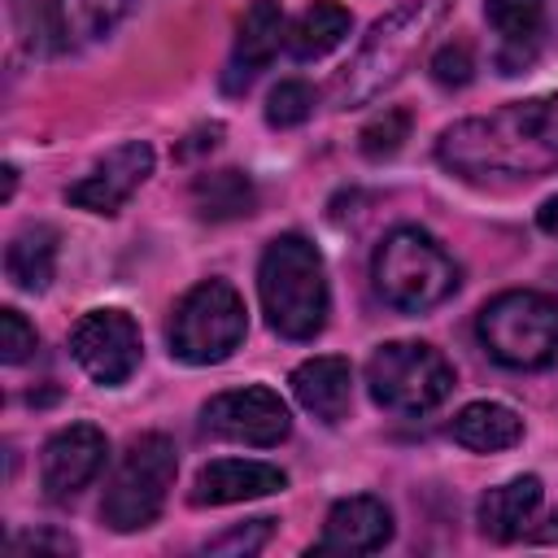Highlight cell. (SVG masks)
<instances>
[{
	"label": "cell",
	"mask_w": 558,
	"mask_h": 558,
	"mask_svg": "<svg viewBox=\"0 0 558 558\" xmlns=\"http://www.w3.org/2000/svg\"><path fill=\"white\" fill-rule=\"evenodd\" d=\"M436 161L466 183H519L549 174L558 166V92L510 100L493 113L445 126L436 140Z\"/></svg>",
	"instance_id": "1"
},
{
	"label": "cell",
	"mask_w": 558,
	"mask_h": 558,
	"mask_svg": "<svg viewBox=\"0 0 558 558\" xmlns=\"http://www.w3.org/2000/svg\"><path fill=\"white\" fill-rule=\"evenodd\" d=\"M453 0H401L392 13H384L357 44V52L336 70L331 78V105L336 109H362L379 100L388 87H397L414 57L427 48L432 31L445 22Z\"/></svg>",
	"instance_id": "2"
},
{
	"label": "cell",
	"mask_w": 558,
	"mask_h": 558,
	"mask_svg": "<svg viewBox=\"0 0 558 558\" xmlns=\"http://www.w3.org/2000/svg\"><path fill=\"white\" fill-rule=\"evenodd\" d=\"M257 296L270 331L283 340H314L331 314L323 253L301 231L275 235L257 262Z\"/></svg>",
	"instance_id": "3"
},
{
	"label": "cell",
	"mask_w": 558,
	"mask_h": 558,
	"mask_svg": "<svg viewBox=\"0 0 558 558\" xmlns=\"http://www.w3.org/2000/svg\"><path fill=\"white\" fill-rule=\"evenodd\" d=\"M371 279L379 301L397 314H427L462 283L458 262L423 227H392L371 257Z\"/></svg>",
	"instance_id": "4"
},
{
	"label": "cell",
	"mask_w": 558,
	"mask_h": 558,
	"mask_svg": "<svg viewBox=\"0 0 558 558\" xmlns=\"http://www.w3.org/2000/svg\"><path fill=\"white\" fill-rule=\"evenodd\" d=\"M475 336L493 362L510 371H541L558 357V301L536 288L497 292L480 310Z\"/></svg>",
	"instance_id": "5"
},
{
	"label": "cell",
	"mask_w": 558,
	"mask_h": 558,
	"mask_svg": "<svg viewBox=\"0 0 558 558\" xmlns=\"http://www.w3.org/2000/svg\"><path fill=\"white\" fill-rule=\"evenodd\" d=\"M244 331H248L244 296L227 279H201L170 310L166 340H170V357L187 366H218L240 349Z\"/></svg>",
	"instance_id": "6"
},
{
	"label": "cell",
	"mask_w": 558,
	"mask_h": 558,
	"mask_svg": "<svg viewBox=\"0 0 558 558\" xmlns=\"http://www.w3.org/2000/svg\"><path fill=\"white\" fill-rule=\"evenodd\" d=\"M179 475V449L170 436L148 432L135 436L113 471V480L105 484L100 497V519L113 532H140L148 523H157V514L166 510V497L174 488Z\"/></svg>",
	"instance_id": "7"
},
{
	"label": "cell",
	"mask_w": 558,
	"mask_h": 558,
	"mask_svg": "<svg viewBox=\"0 0 558 558\" xmlns=\"http://www.w3.org/2000/svg\"><path fill=\"white\" fill-rule=\"evenodd\" d=\"M458 375L449 357L423 340H388L366 362L371 401L392 414H427L453 392Z\"/></svg>",
	"instance_id": "8"
},
{
	"label": "cell",
	"mask_w": 558,
	"mask_h": 558,
	"mask_svg": "<svg viewBox=\"0 0 558 558\" xmlns=\"http://www.w3.org/2000/svg\"><path fill=\"white\" fill-rule=\"evenodd\" d=\"M70 353L87 379H96L100 388H118L140 366V353H144L140 323L118 305L87 310L70 331Z\"/></svg>",
	"instance_id": "9"
},
{
	"label": "cell",
	"mask_w": 558,
	"mask_h": 558,
	"mask_svg": "<svg viewBox=\"0 0 558 558\" xmlns=\"http://www.w3.org/2000/svg\"><path fill=\"white\" fill-rule=\"evenodd\" d=\"M201 423L218 440L257 445V449H270L279 440H288V432H292L288 401L266 384H244V388H227V392L209 397L201 410Z\"/></svg>",
	"instance_id": "10"
},
{
	"label": "cell",
	"mask_w": 558,
	"mask_h": 558,
	"mask_svg": "<svg viewBox=\"0 0 558 558\" xmlns=\"http://www.w3.org/2000/svg\"><path fill=\"white\" fill-rule=\"evenodd\" d=\"M109 458V440L100 427L92 423H70L61 432H52L44 440L39 453V484L48 501H74L105 466Z\"/></svg>",
	"instance_id": "11"
},
{
	"label": "cell",
	"mask_w": 558,
	"mask_h": 558,
	"mask_svg": "<svg viewBox=\"0 0 558 558\" xmlns=\"http://www.w3.org/2000/svg\"><path fill=\"white\" fill-rule=\"evenodd\" d=\"M153 161H157L153 157V144L126 140L113 153H105L78 183H70L65 187V201L78 205V209H87V214H118L131 201V192L153 174Z\"/></svg>",
	"instance_id": "12"
},
{
	"label": "cell",
	"mask_w": 558,
	"mask_h": 558,
	"mask_svg": "<svg viewBox=\"0 0 558 558\" xmlns=\"http://www.w3.org/2000/svg\"><path fill=\"white\" fill-rule=\"evenodd\" d=\"M279 44H288V22H283V4L279 0H253L235 26V44L222 70V92L240 96L253 87V78L275 61Z\"/></svg>",
	"instance_id": "13"
},
{
	"label": "cell",
	"mask_w": 558,
	"mask_h": 558,
	"mask_svg": "<svg viewBox=\"0 0 558 558\" xmlns=\"http://www.w3.org/2000/svg\"><path fill=\"white\" fill-rule=\"evenodd\" d=\"M288 484V475L270 462H253V458H214L196 471L187 501L192 506H235V501H253V497H270Z\"/></svg>",
	"instance_id": "14"
},
{
	"label": "cell",
	"mask_w": 558,
	"mask_h": 558,
	"mask_svg": "<svg viewBox=\"0 0 558 558\" xmlns=\"http://www.w3.org/2000/svg\"><path fill=\"white\" fill-rule=\"evenodd\" d=\"M388 541H392V510L379 497L357 493V497H340L327 510L318 549L323 554H375Z\"/></svg>",
	"instance_id": "15"
},
{
	"label": "cell",
	"mask_w": 558,
	"mask_h": 558,
	"mask_svg": "<svg viewBox=\"0 0 558 558\" xmlns=\"http://www.w3.org/2000/svg\"><path fill=\"white\" fill-rule=\"evenodd\" d=\"M292 397L301 401L305 414H314L318 423H340L349 414V401H353V366L349 357H336V353H323V357H305L292 375Z\"/></svg>",
	"instance_id": "16"
},
{
	"label": "cell",
	"mask_w": 558,
	"mask_h": 558,
	"mask_svg": "<svg viewBox=\"0 0 558 558\" xmlns=\"http://www.w3.org/2000/svg\"><path fill=\"white\" fill-rule=\"evenodd\" d=\"M484 17L497 31V70L519 74L541 48L545 0H484Z\"/></svg>",
	"instance_id": "17"
},
{
	"label": "cell",
	"mask_w": 558,
	"mask_h": 558,
	"mask_svg": "<svg viewBox=\"0 0 558 558\" xmlns=\"http://www.w3.org/2000/svg\"><path fill=\"white\" fill-rule=\"evenodd\" d=\"M541 497H545V488H541L536 475H514V480H506V484H497V488H488L480 497L475 523H480L484 536L510 545V541H519V536L532 532V519L541 510Z\"/></svg>",
	"instance_id": "18"
},
{
	"label": "cell",
	"mask_w": 558,
	"mask_h": 558,
	"mask_svg": "<svg viewBox=\"0 0 558 558\" xmlns=\"http://www.w3.org/2000/svg\"><path fill=\"white\" fill-rule=\"evenodd\" d=\"M449 436L471 453H501L523 440V418L501 401H471L453 414Z\"/></svg>",
	"instance_id": "19"
},
{
	"label": "cell",
	"mask_w": 558,
	"mask_h": 558,
	"mask_svg": "<svg viewBox=\"0 0 558 558\" xmlns=\"http://www.w3.org/2000/svg\"><path fill=\"white\" fill-rule=\"evenodd\" d=\"M4 275L22 292H44L57 275V231L48 222L22 227L4 248Z\"/></svg>",
	"instance_id": "20"
},
{
	"label": "cell",
	"mask_w": 558,
	"mask_h": 558,
	"mask_svg": "<svg viewBox=\"0 0 558 558\" xmlns=\"http://www.w3.org/2000/svg\"><path fill=\"white\" fill-rule=\"evenodd\" d=\"M353 31V13L340 0H314L301 9V17L288 26V52L296 61H318L331 48L344 44V35Z\"/></svg>",
	"instance_id": "21"
},
{
	"label": "cell",
	"mask_w": 558,
	"mask_h": 558,
	"mask_svg": "<svg viewBox=\"0 0 558 558\" xmlns=\"http://www.w3.org/2000/svg\"><path fill=\"white\" fill-rule=\"evenodd\" d=\"M135 0H52V35L65 48H87L131 13Z\"/></svg>",
	"instance_id": "22"
},
{
	"label": "cell",
	"mask_w": 558,
	"mask_h": 558,
	"mask_svg": "<svg viewBox=\"0 0 558 558\" xmlns=\"http://www.w3.org/2000/svg\"><path fill=\"white\" fill-rule=\"evenodd\" d=\"M192 205L201 218L209 222H231V218H248L257 209V187L244 170L227 166V170H205L192 179Z\"/></svg>",
	"instance_id": "23"
},
{
	"label": "cell",
	"mask_w": 558,
	"mask_h": 558,
	"mask_svg": "<svg viewBox=\"0 0 558 558\" xmlns=\"http://www.w3.org/2000/svg\"><path fill=\"white\" fill-rule=\"evenodd\" d=\"M410 109H384V113H375L366 126H362V135H357V148H362V157H371V161H384V157H392L405 140H410Z\"/></svg>",
	"instance_id": "24"
},
{
	"label": "cell",
	"mask_w": 558,
	"mask_h": 558,
	"mask_svg": "<svg viewBox=\"0 0 558 558\" xmlns=\"http://www.w3.org/2000/svg\"><path fill=\"white\" fill-rule=\"evenodd\" d=\"M310 113H314V87L301 83V78H283L266 100V122L279 126V131L283 126H301Z\"/></svg>",
	"instance_id": "25"
},
{
	"label": "cell",
	"mask_w": 558,
	"mask_h": 558,
	"mask_svg": "<svg viewBox=\"0 0 558 558\" xmlns=\"http://www.w3.org/2000/svg\"><path fill=\"white\" fill-rule=\"evenodd\" d=\"M432 78L440 83V87H466L471 78H475V52H471V44L466 39H449V44H440L436 52H432Z\"/></svg>",
	"instance_id": "26"
},
{
	"label": "cell",
	"mask_w": 558,
	"mask_h": 558,
	"mask_svg": "<svg viewBox=\"0 0 558 558\" xmlns=\"http://www.w3.org/2000/svg\"><path fill=\"white\" fill-rule=\"evenodd\" d=\"M275 523L279 519H248V523H235V527H227L222 536H214V541H205V554H257L270 536H275Z\"/></svg>",
	"instance_id": "27"
},
{
	"label": "cell",
	"mask_w": 558,
	"mask_h": 558,
	"mask_svg": "<svg viewBox=\"0 0 558 558\" xmlns=\"http://www.w3.org/2000/svg\"><path fill=\"white\" fill-rule=\"evenodd\" d=\"M35 344H39V336H35V327L26 323V314L22 310H0V362L4 366H17V362H26L31 353H35Z\"/></svg>",
	"instance_id": "28"
},
{
	"label": "cell",
	"mask_w": 558,
	"mask_h": 558,
	"mask_svg": "<svg viewBox=\"0 0 558 558\" xmlns=\"http://www.w3.org/2000/svg\"><path fill=\"white\" fill-rule=\"evenodd\" d=\"M9 549H13V558H22V554H35V549L74 554V549H78V541H74V536H61V532H17V536L9 541Z\"/></svg>",
	"instance_id": "29"
},
{
	"label": "cell",
	"mask_w": 558,
	"mask_h": 558,
	"mask_svg": "<svg viewBox=\"0 0 558 558\" xmlns=\"http://www.w3.org/2000/svg\"><path fill=\"white\" fill-rule=\"evenodd\" d=\"M536 227H541L545 235H558V196H549V201L536 209Z\"/></svg>",
	"instance_id": "30"
},
{
	"label": "cell",
	"mask_w": 558,
	"mask_h": 558,
	"mask_svg": "<svg viewBox=\"0 0 558 558\" xmlns=\"http://www.w3.org/2000/svg\"><path fill=\"white\" fill-rule=\"evenodd\" d=\"M13 187H17V166H4V192H0V196L9 201V196H13Z\"/></svg>",
	"instance_id": "31"
}]
</instances>
